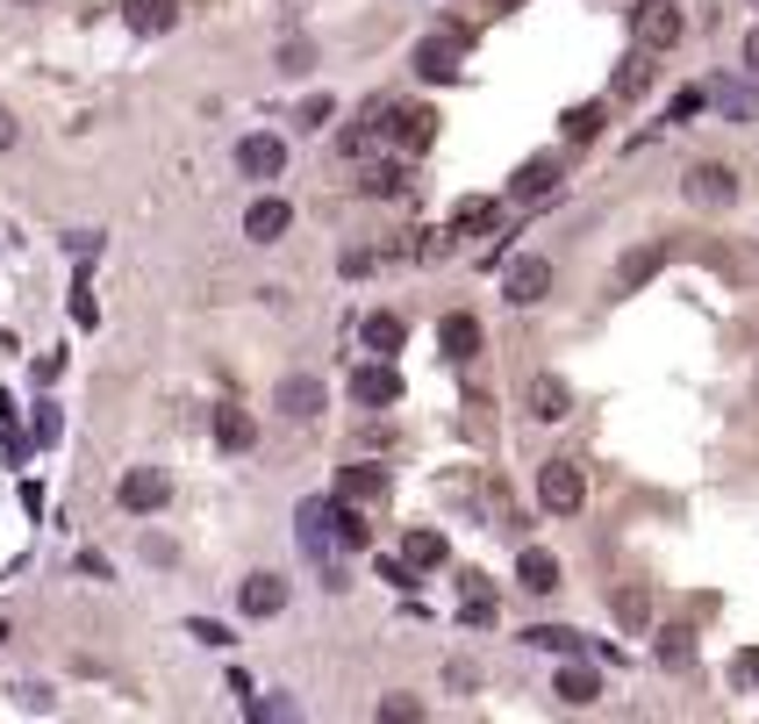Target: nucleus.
Here are the masks:
<instances>
[{
	"instance_id": "nucleus-1",
	"label": "nucleus",
	"mask_w": 759,
	"mask_h": 724,
	"mask_svg": "<svg viewBox=\"0 0 759 724\" xmlns=\"http://www.w3.org/2000/svg\"><path fill=\"white\" fill-rule=\"evenodd\" d=\"M538 503L552 509V517H573V509L588 503L581 466H573V459H544V466H538Z\"/></svg>"
},
{
	"instance_id": "nucleus-2",
	"label": "nucleus",
	"mask_w": 759,
	"mask_h": 724,
	"mask_svg": "<svg viewBox=\"0 0 759 724\" xmlns=\"http://www.w3.org/2000/svg\"><path fill=\"white\" fill-rule=\"evenodd\" d=\"M680 194H688L695 208H731L738 201V173H731V165H688Z\"/></svg>"
},
{
	"instance_id": "nucleus-3",
	"label": "nucleus",
	"mask_w": 759,
	"mask_h": 724,
	"mask_svg": "<svg viewBox=\"0 0 759 724\" xmlns=\"http://www.w3.org/2000/svg\"><path fill=\"white\" fill-rule=\"evenodd\" d=\"M323 402H330V395H323V381H315V373H287V381L272 387V410H280L287 424H309Z\"/></svg>"
},
{
	"instance_id": "nucleus-4",
	"label": "nucleus",
	"mask_w": 759,
	"mask_h": 724,
	"mask_svg": "<svg viewBox=\"0 0 759 724\" xmlns=\"http://www.w3.org/2000/svg\"><path fill=\"white\" fill-rule=\"evenodd\" d=\"M631 29H637V43H645V51H674L680 43V8H666V0H645V8L631 14Z\"/></svg>"
},
{
	"instance_id": "nucleus-5",
	"label": "nucleus",
	"mask_w": 759,
	"mask_h": 724,
	"mask_svg": "<svg viewBox=\"0 0 759 724\" xmlns=\"http://www.w3.org/2000/svg\"><path fill=\"white\" fill-rule=\"evenodd\" d=\"M115 495H123V509L150 517V509H165V503H173V480H165L158 466H129V474H123V488H115Z\"/></svg>"
},
{
	"instance_id": "nucleus-6",
	"label": "nucleus",
	"mask_w": 759,
	"mask_h": 724,
	"mask_svg": "<svg viewBox=\"0 0 759 724\" xmlns=\"http://www.w3.org/2000/svg\"><path fill=\"white\" fill-rule=\"evenodd\" d=\"M502 294L516 301V309H538V301L552 294V259H516L502 273Z\"/></svg>"
},
{
	"instance_id": "nucleus-7",
	"label": "nucleus",
	"mask_w": 759,
	"mask_h": 724,
	"mask_svg": "<svg viewBox=\"0 0 759 724\" xmlns=\"http://www.w3.org/2000/svg\"><path fill=\"white\" fill-rule=\"evenodd\" d=\"M387 137H394V108H387V101H366V115L337 137V151H344V158H366V151L387 144Z\"/></svg>"
},
{
	"instance_id": "nucleus-8",
	"label": "nucleus",
	"mask_w": 759,
	"mask_h": 724,
	"mask_svg": "<svg viewBox=\"0 0 759 724\" xmlns=\"http://www.w3.org/2000/svg\"><path fill=\"white\" fill-rule=\"evenodd\" d=\"M459 51H466V29L423 37V43H416V72H423V80H451V72H459Z\"/></svg>"
},
{
	"instance_id": "nucleus-9",
	"label": "nucleus",
	"mask_w": 759,
	"mask_h": 724,
	"mask_svg": "<svg viewBox=\"0 0 759 724\" xmlns=\"http://www.w3.org/2000/svg\"><path fill=\"white\" fill-rule=\"evenodd\" d=\"M352 402L358 410H394V402H402V373L394 366H358L352 373Z\"/></svg>"
},
{
	"instance_id": "nucleus-10",
	"label": "nucleus",
	"mask_w": 759,
	"mask_h": 724,
	"mask_svg": "<svg viewBox=\"0 0 759 724\" xmlns=\"http://www.w3.org/2000/svg\"><path fill=\"white\" fill-rule=\"evenodd\" d=\"M237 173L245 179H280L287 173V144L280 137H245L237 144Z\"/></svg>"
},
{
	"instance_id": "nucleus-11",
	"label": "nucleus",
	"mask_w": 759,
	"mask_h": 724,
	"mask_svg": "<svg viewBox=\"0 0 759 724\" xmlns=\"http://www.w3.org/2000/svg\"><path fill=\"white\" fill-rule=\"evenodd\" d=\"M523 402H530V416L538 424H559V416L573 410V395H566V381H552V373H530V387H523Z\"/></svg>"
},
{
	"instance_id": "nucleus-12",
	"label": "nucleus",
	"mask_w": 759,
	"mask_h": 724,
	"mask_svg": "<svg viewBox=\"0 0 759 724\" xmlns=\"http://www.w3.org/2000/svg\"><path fill=\"white\" fill-rule=\"evenodd\" d=\"M330 538H337V546H373V524H366V503H352V495H344V503H330Z\"/></svg>"
},
{
	"instance_id": "nucleus-13",
	"label": "nucleus",
	"mask_w": 759,
	"mask_h": 724,
	"mask_svg": "<svg viewBox=\"0 0 759 724\" xmlns=\"http://www.w3.org/2000/svg\"><path fill=\"white\" fill-rule=\"evenodd\" d=\"M437 344H445L451 366H466V359H480V323L474 316H445V323H437Z\"/></svg>"
},
{
	"instance_id": "nucleus-14",
	"label": "nucleus",
	"mask_w": 759,
	"mask_h": 724,
	"mask_svg": "<svg viewBox=\"0 0 759 724\" xmlns=\"http://www.w3.org/2000/svg\"><path fill=\"white\" fill-rule=\"evenodd\" d=\"M216 445L222 452H251L258 445V416L237 410V402H222V410H216Z\"/></svg>"
},
{
	"instance_id": "nucleus-15",
	"label": "nucleus",
	"mask_w": 759,
	"mask_h": 724,
	"mask_svg": "<svg viewBox=\"0 0 759 724\" xmlns=\"http://www.w3.org/2000/svg\"><path fill=\"white\" fill-rule=\"evenodd\" d=\"M237 602H245V617H280L287 610V581L280 575H251L237 588Z\"/></svg>"
},
{
	"instance_id": "nucleus-16",
	"label": "nucleus",
	"mask_w": 759,
	"mask_h": 724,
	"mask_svg": "<svg viewBox=\"0 0 759 724\" xmlns=\"http://www.w3.org/2000/svg\"><path fill=\"white\" fill-rule=\"evenodd\" d=\"M394 144L416 158V151H430L437 144V115L430 108H394Z\"/></svg>"
},
{
	"instance_id": "nucleus-17",
	"label": "nucleus",
	"mask_w": 759,
	"mask_h": 724,
	"mask_svg": "<svg viewBox=\"0 0 759 724\" xmlns=\"http://www.w3.org/2000/svg\"><path fill=\"white\" fill-rule=\"evenodd\" d=\"M516 581H523L530 596H552V588H559V560H552L544 546H523V560H516Z\"/></svg>"
},
{
	"instance_id": "nucleus-18",
	"label": "nucleus",
	"mask_w": 759,
	"mask_h": 724,
	"mask_svg": "<svg viewBox=\"0 0 759 724\" xmlns=\"http://www.w3.org/2000/svg\"><path fill=\"white\" fill-rule=\"evenodd\" d=\"M287 223H294V208L287 201H251V216H245V237H258V245H272V237H287Z\"/></svg>"
},
{
	"instance_id": "nucleus-19",
	"label": "nucleus",
	"mask_w": 759,
	"mask_h": 724,
	"mask_svg": "<svg viewBox=\"0 0 759 724\" xmlns=\"http://www.w3.org/2000/svg\"><path fill=\"white\" fill-rule=\"evenodd\" d=\"M552 696H559V703H573V711H588V703L602 696V674H595V668H559Z\"/></svg>"
},
{
	"instance_id": "nucleus-20",
	"label": "nucleus",
	"mask_w": 759,
	"mask_h": 724,
	"mask_svg": "<svg viewBox=\"0 0 759 724\" xmlns=\"http://www.w3.org/2000/svg\"><path fill=\"white\" fill-rule=\"evenodd\" d=\"M709 101H717L731 123H752V115H759V86H746V80H717V86H709Z\"/></svg>"
},
{
	"instance_id": "nucleus-21",
	"label": "nucleus",
	"mask_w": 759,
	"mask_h": 724,
	"mask_svg": "<svg viewBox=\"0 0 759 724\" xmlns=\"http://www.w3.org/2000/svg\"><path fill=\"white\" fill-rule=\"evenodd\" d=\"M129 29H144V37H165V29L179 22V0H129Z\"/></svg>"
},
{
	"instance_id": "nucleus-22",
	"label": "nucleus",
	"mask_w": 759,
	"mask_h": 724,
	"mask_svg": "<svg viewBox=\"0 0 759 724\" xmlns=\"http://www.w3.org/2000/svg\"><path fill=\"white\" fill-rule=\"evenodd\" d=\"M659 259H666V245H645V251H631V259L616 266V288H624V294H631V288H645V280L659 273Z\"/></svg>"
},
{
	"instance_id": "nucleus-23",
	"label": "nucleus",
	"mask_w": 759,
	"mask_h": 724,
	"mask_svg": "<svg viewBox=\"0 0 759 724\" xmlns=\"http://www.w3.org/2000/svg\"><path fill=\"white\" fill-rule=\"evenodd\" d=\"M552 187H559V165H552V158H538V165H523V173H516V201H544Z\"/></svg>"
},
{
	"instance_id": "nucleus-24",
	"label": "nucleus",
	"mask_w": 759,
	"mask_h": 724,
	"mask_svg": "<svg viewBox=\"0 0 759 724\" xmlns=\"http://www.w3.org/2000/svg\"><path fill=\"white\" fill-rule=\"evenodd\" d=\"M402 560L408 567H445V531H408L402 538Z\"/></svg>"
},
{
	"instance_id": "nucleus-25",
	"label": "nucleus",
	"mask_w": 759,
	"mask_h": 724,
	"mask_svg": "<svg viewBox=\"0 0 759 724\" xmlns=\"http://www.w3.org/2000/svg\"><path fill=\"white\" fill-rule=\"evenodd\" d=\"M659 668H695V631L688 624H674V631H659Z\"/></svg>"
},
{
	"instance_id": "nucleus-26",
	"label": "nucleus",
	"mask_w": 759,
	"mask_h": 724,
	"mask_svg": "<svg viewBox=\"0 0 759 724\" xmlns=\"http://www.w3.org/2000/svg\"><path fill=\"white\" fill-rule=\"evenodd\" d=\"M645 86H652V51H645V43H637V51L624 58V72H616V94H624V101H637V94H645Z\"/></svg>"
},
{
	"instance_id": "nucleus-27",
	"label": "nucleus",
	"mask_w": 759,
	"mask_h": 724,
	"mask_svg": "<svg viewBox=\"0 0 759 724\" xmlns=\"http://www.w3.org/2000/svg\"><path fill=\"white\" fill-rule=\"evenodd\" d=\"M523 645H538V653H581V631H566V624H530Z\"/></svg>"
},
{
	"instance_id": "nucleus-28",
	"label": "nucleus",
	"mask_w": 759,
	"mask_h": 724,
	"mask_svg": "<svg viewBox=\"0 0 759 724\" xmlns=\"http://www.w3.org/2000/svg\"><path fill=\"white\" fill-rule=\"evenodd\" d=\"M344 495H352V503H387V474H380V466H352V474H344Z\"/></svg>"
},
{
	"instance_id": "nucleus-29",
	"label": "nucleus",
	"mask_w": 759,
	"mask_h": 724,
	"mask_svg": "<svg viewBox=\"0 0 759 724\" xmlns=\"http://www.w3.org/2000/svg\"><path fill=\"white\" fill-rule=\"evenodd\" d=\"M616 624H624V631L652 624V596H645V588H616Z\"/></svg>"
},
{
	"instance_id": "nucleus-30",
	"label": "nucleus",
	"mask_w": 759,
	"mask_h": 724,
	"mask_svg": "<svg viewBox=\"0 0 759 724\" xmlns=\"http://www.w3.org/2000/svg\"><path fill=\"white\" fill-rule=\"evenodd\" d=\"M394 344H402V316H387V309H373V316H366V352H380V359H387V352H394Z\"/></svg>"
},
{
	"instance_id": "nucleus-31",
	"label": "nucleus",
	"mask_w": 759,
	"mask_h": 724,
	"mask_svg": "<svg viewBox=\"0 0 759 724\" xmlns=\"http://www.w3.org/2000/svg\"><path fill=\"white\" fill-rule=\"evenodd\" d=\"M595 130H602V108H595V101L566 115V137H573V144H588V137H595Z\"/></svg>"
},
{
	"instance_id": "nucleus-32",
	"label": "nucleus",
	"mask_w": 759,
	"mask_h": 724,
	"mask_svg": "<svg viewBox=\"0 0 759 724\" xmlns=\"http://www.w3.org/2000/svg\"><path fill=\"white\" fill-rule=\"evenodd\" d=\"M380 717H394V724H416V717H423V703H416V696H380Z\"/></svg>"
},
{
	"instance_id": "nucleus-33",
	"label": "nucleus",
	"mask_w": 759,
	"mask_h": 724,
	"mask_svg": "<svg viewBox=\"0 0 759 724\" xmlns=\"http://www.w3.org/2000/svg\"><path fill=\"white\" fill-rule=\"evenodd\" d=\"M309 65H315V51H309L301 37H294V43H280V72H309Z\"/></svg>"
},
{
	"instance_id": "nucleus-34",
	"label": "nucleus",
	"mask_w": 759,
	"mask_h": 724,
	"mask_svg": "<svg viewBox=\"0 0 759 724\" xmlns=\"http://www.w3.org/2000/svg\"><path fill=\"white\" fill-rule=\"evenodd\" d=\"M330 115H337V101H330V94H315V101H301V123H309V130H323V123H330Z\"/></svg>"
},
{
	"instance_id": "nucleus-35",
	"label": "nucleus",
	"mask_w": 759,
	"mask_h": 724,
	"mask_svg": "<svg viewBox=\"0 0 759 724\" xmlns=\"http://www.w3.org/2000/svg\"><path fill=\"white\" fill-rule=\"evenodd\" d=\"M14 703H22V711H51V689H43V682H14Z\"/></svg>"
},
{
	"instance_id": "nucleus-36",
	"label": "nucleus",
	"mask_w": 759,
	"mask_h": 724,
	"mask_svg": "<svg viewBox=\"0 0 759 724\" xmlns=\"http://www.w3.org/2000/svg\"><path fill=\"white\" fill-rule=\"evenodd\" d=\"M703 101H709V94H703V86H688V94H674V123H688V115H695V108H703Z\"/></svg>"
},
{
	"instance_id": "nucleus-37",
	"label": "nucleus",
	"mask_w": 759,
	"mask_h": 724,
	"mask_svg": "<svg viewBox=\"0 0 759 724\" xmlns=\"http://www.w3.org/2000/svg\"><path fill=\"white\" fill-rule=\"evenodd\" d=\"M738 682H746V689H759V653H738Z\"/></svg>"
},
{
	"instance_id": "nucleus-38",
	"label": "nucleus",
	"mask_w": 759,
	"mask_h": 724,
	"mask_svg": "<svg viewBox=\"0 0 759 724\" xmlns=\"http://www.w3.org/2000/svg\"><path fill=\"white\" fill-rule=\"evenodd\" d=\"M14 137H22V130H14V115L0 108V151H14Z\"/></svg>"
},
{
	"instance_id": "nucleus-39",
	"label": "nucleus",
	"mask_w": 759,
	"mask_h": 724,
	"mask_svg": "<svg viewBox=\"0 0 759 724\" xmlns=\"http://www.w3.org/2000/svg\"><path fill=\"white\" fill-rule=\"evenodd\" d=\"M746 65L759 72V29H752V37H746Z\"/></svg>"
},
{
	"instance_id": "nucleus-40",
	"label": "nucleus",
	"mask_w": 759,
	"mask_h": 724,
	"mask_svg": "<svg viewBox=\"0 0 759 724\" xmlns=\"http://www.w3.org/2000/svg\"><path fill=\"white\" fill-rule=\"evenodd\" d=\"M488 8H523V0H488Z\"/></svg>"
},
{
	"instance_id": "nucleus-41",
	"label": "nucleus",
	"mask_w": 759,
	"mask_h": 724,
	"mask_svg": "<svg viewBox=\"0 0 759 724\" xmlns=\"http://www.w3.org/2000/svg\"><path fill=\"white\" fill-rule=\"evenodd\" d=\"M14 8H43V0H14Z\"/></svg>"
},
{
	"instance_id": "nucleus-42",
	"label": "nucleus",
	"mask_w": 759,
	"mask_h": 724,
	"mask_svg": "<svg viewBox=\"0 0 759 724\" xmlns=\"http://www.w3.org/2000/svg\"><path fill=\"white\" fill-rule=\"evenodd\" d=\"M0 645H8V624H0Z\"/></svg>"
},
{
	"instance_id": "nucleus-43",
	"label": "nucleus",
	"mask_w": 759,
	"mask_h": 724,
	"mask_svg": "<svg viewBox=\"0 0 759 724\" xmlns=\"http://www.w3.org/2000/svg\"><path fill=\"white\" fill-rule=\"evenodd\" d=\"M752 8H759V0H752Z\"/></svg>"
}]
</instances>
